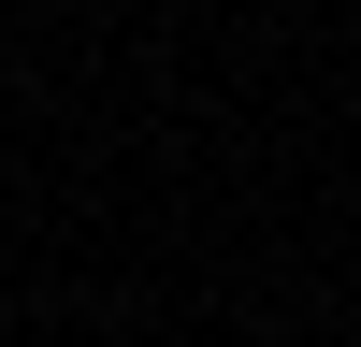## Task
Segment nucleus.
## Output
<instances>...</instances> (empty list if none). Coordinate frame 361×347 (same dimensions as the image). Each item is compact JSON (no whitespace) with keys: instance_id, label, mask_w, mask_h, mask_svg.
<instances>
[]
</instances>
